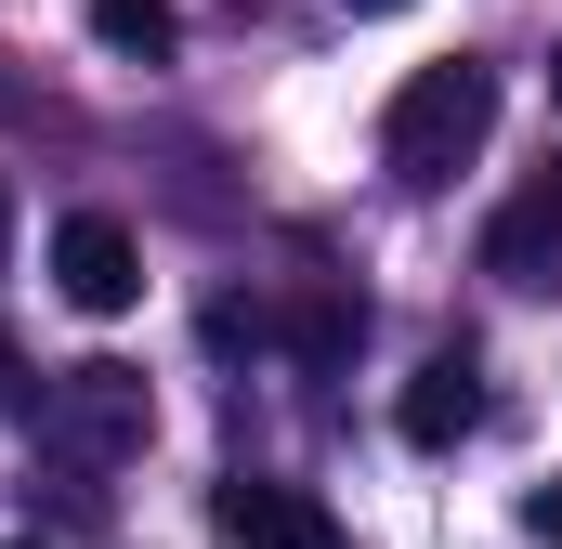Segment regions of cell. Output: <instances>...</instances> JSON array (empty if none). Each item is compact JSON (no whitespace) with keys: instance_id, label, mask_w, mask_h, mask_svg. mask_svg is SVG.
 <instances>
[{"instance_id":"cell-1","label":"cell","mask_w":562,"mask_h":549,"mask_svg":"<svg viewBox=\"0 0 562 549\" xmlns=\"http://www.w3.org/2000/svg\"><path fill=\"white\" fill-rule=\"evenodd\" d=\"M484 132H497V66L445 53V66H419V79L393 92V119H380V157H393V183H406V197H445V183L484 157Z\"/></svg>"},{"instance_id":"cell-2","label":"cell","mask_w":562,"mask_h":549,"mask_svg":"<svg viewBox=\"0 0 562 549\" xmlns=\"http://www.w3.org/2000/svg\"><path fill=\"white\" fill-rule=\"evenodd\" d=\"M40 432H53L66 458H92V471H105V458H144V432H157L144 367H105V354H92V367H66V380H53V406H40Z\"/></svg>"},{"instance_id":"cell-3","label":"cell","mask_w":562,"mask_h":549,"mask_svg":"<svg viewBox=\"0 0 562 549\" xmlns=\"http://www.w3.org/2000/svg\"><path fill=\"white\" fill-rule=\"evenodd\" d=\"M53 288H66L79 314H132V301H144V249H132V223L66 210V223H53Z\"/></svg>"},{"instance_id":"cell-4","label":"cell","mask_w":562,"mask_h":549,"mask_svg":"<svg viewBox=\"0 0 562 549\" xmlns=\"http://www.w3.org/2000/svg\"><path fill=\"white\" fill-rule=\"evenodd\" d=\"M210 524H223V549H353L327 497H301V484H249V471L210 497Z\"/></svg>"},{"instance_id":"cell-5","label":"cell","mask_w":562,"mask_h":549,"mask_svg":"<svg viewBox=\"0 0 562 549\" xmlns=\"http://www.w3.org/2000/svg\"><path fill=\"white\" fill-rule=\"evenodd\" d=\"M484 274H497V288H562V170L524 183V197L484 223Z\"/></svg>"},{"instance_id":"cell-6","label":"cell","mask_w":562,"mask_h":549,"mask_svg":"<svg viewBox=\"0 0 562 549\" xmlns=\"http://www.w3.org/2000/svg\"><path fill=\"white\" fill-rule=\"evenodd\" d=\"M393 432H406L419 458L471 445V432H484V367H471V354H431L419 380H406V406H393Z\"/></svg>"},{"instance_id":"cell-7","label":"cell","mask_w":562,"mask_h":549,"mask_svg":"<svg viewBox=\"0 0 562 549\" xmlns=\"http://www.w3.org/2000/svg\"><path fill=\"white\" fill-rule=\"evenodd\" d=\"M92 40H105V53H144V66H157V53H170V0H92Z\"/></svg>"},{"instance_id":"cell-8","label":"cell","mask_w":562,"mask_h":549,"mask_svg":"<svg viewBox=\"0 0 562 549\" xmlns=\"http://www.w3.org/2000/svg\"><path fill=\"white\" fill-rule=\"evenodd\" d=\"M40 406H53V380H40V367H26V340L0 327V418H40Z\"/></svg>"},{"instance_id":"cell-9","label":"cell","mask_w":562,"mask_h":549,"mask_svg":"<svg viewBox=\"0 0 562 549\" xmlns=\"http://www.w3.org/2000/svg\"><path fill=\"white\" fill-rule=\"evenodd\" d=\"M340 340H353V301H301V354H314V367H327V354H340Z\"/></svg>"},{"instance_id":"cell-10","label":"cell","mask_w":562,"mask_h":549,"mask_svg":"<svg viewBox=\"0 0 562 549\" xmlns=\"http://www.w3.org/2000/svg\"><path fill=\"white\" fill-rule=\"evenodd\" d=\"M524 537H537V549H562V484H537V497H524Z\"/></svg>"},{"instance_id":"cell-11","label":"cell","mask_w":562,"mask_h":549,"mask_svg":"<svg viewBox=\"0 0 562 549\" xmlns=\"http://www.w3.org/2000/svg\"><path fill=\"white\" fill-rule=\"evenodd\" d=\"M0 249H13V183H0Z\"/></svg>"},{"instance_id":"cell-12","label":"cell","mask_w":562,"mask_h":549,"mask_svg":"<svg viewBox=\"0 0 562 549\" xmlns=\"http://www.w3.org/2000/svg\"><path fill=\"white\" fill-rule=\"evenodd\" d=\"M340 13H406V0H340Z\"/></svg>"},{"instance_id":"cell-13","label":"cell","mask_w":562,"mask_h":549,"mask_svg":"<svg viewBox=\"0 0 562 549\" xmlns=\"http://www.w3.org/2000/svg\"><path fill=\"white\" fill-rule=\"evenodd\" d=\"M0 549H40V537H0Z\"/></svg>"},{"instance_id":"cell-14","label":"cell","mask_w":562,"mask_h":549,"mask_svg":"<svg viewBox=\"0 0 562 549\" xmlns=\"http://www.w3.org/2000/svg\"><path fill=\"white\" fill-rule=\"evenodd\" d=\"M550 105H562V66H550Z\"/></svg>"}]
</instances>
